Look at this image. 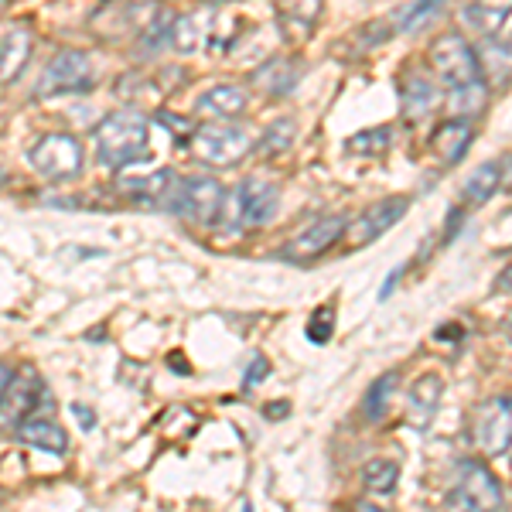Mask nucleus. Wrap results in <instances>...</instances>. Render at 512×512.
<instances>
[{
	"instance_id": "nucleus-27",
	"label": "nucleus",
	"mask_w": 512,
	"mask_h": 512,
	"mask_svg": "<svg viewBox=\"0 0 512 512\" xmlns=\"http://www.w3.org/2000/svg\"><path fill=\"white\" fill-rule=\"evenodd\" d=\"M349 147L352 154H359V158H373V154H383L386 147H390V130H362V134L349 137Z\"/></svg>"
},
{
	"instance_id": "nucleus-42",
	"label": "nucleus",
	"mask_w": 512,
	"mask_h": 512,
	"mask_svg": "<svg viewBox=\"0 0 512 512\" xmlns=\"http://www.w3.org/2000/svg\"><path fill=\"white\" fill-rule=\"evenodd\" d=\"M509 335H512V321H509Z\"/></svg>"
},
{
	"instance_id": "nucleus-39",
	"label": "nucleus",
	"mask_w": 512,
	"mask_h": 512,
	"mask_svg": "<svg viewBox=\"0 0 512 512\" xmlns=\"http://www.w3.org/2000/svg\"><path fill=\"white\" fill-rule=\"evenodd\" d=\"M7 14V0H0V18H4Z\"/></svg>"
},
{
	"instance_id": "nucleus-29",
	"label": "nucleus",
	"mask_w": 512,
	"mask_h": 512,
	"mask_svg": "<svg viewBox=\"0 0 512 512\" xmlns=\"http://www.w3.org/2000/svg\"><path fill=\"white\" fill-rule=\"evenodd\" d=\"M171 28H175V21L168 18V14H161V18H154L147 24L144 31H140V45H144V52H154V48H161L164 41L171 38Z\"/></svg>"
},
{
	"instance_id": "nucleus-33",
	"label": "nucleus",
	"mask_w": 512,
	"mask_h": 512,
	"mask_svg": "<svg viewBox=\"0 0 512 512\" xmlns=\"http://www.w3.org/2000/svg\"><path fill=\"white\" fill-rule=\"evenodd\" d=\"M270 373V366H267V359H253V366H250V376H246V386H253L256 379H263Z\"/></svg>"
},
{
	"instance_id": "nucleus-13",
	"label": "nucleus",
	"mask_w": 512,
	"mask_h": 512,
	"mask_svg": "<svg viewBox=\"0 0 512 512\" xmlns=\"http://www.w3.org/2000/svg\"><path fill=\"white\" fill-rule=\"evenodd\" d=\"M437 400H441V379L437 376H420L414 383V390L407 393V407H403V417L414 431H427L431 420L437 414Z\"/></svg>"
},
{
	"instance_id": "nucleus-8",
	"label": "nucleus",
	"mask_w": 512,
	"mask_h": 512,
	"mask_svg": "<svg viewBox=\"0 0 512 512\" xmlns=\"http://www.w3.org/2000/svg\"><path fill=\"white\" fill-rule=\"evenodd\" d=\"M448 506L451 509H502V492L499 482L485 472V465L465 461L458 468V482L448 492Z\"/></svg>"
},
{
	"instance_id": "nucleus-41",
	"label": "nucleus",
	"mask_w": 512,
	"mask_h": 512,
	"mask_svg": "<svg viewBox=\"0 0 512 512\" xmlns=\"http://www.w3.org/2000/svg\"><path fill=\"white\" fill-rule=\"evenodd\" d=\"M0 185H4V168H0Z\"/></svg>"
},
{
	"instance_id": "nucleus-6",
	"label": "nucleus",
	"mask_w": 512,
	"mask_h": 512,
	"mask_svg": "<svg viewBox=\"0 0 512 512\" xmlns=\"http://www.w3.org/2000/svg\"><path fill=\"white\" fill-rule=\"evenodd\" d=\"M431 69L437 72V79L448 89L454 86H468L478 79V59L465 38L458 31H448L431 45Z\"/></svg>"
},
{
	"instance_id": "nucleus-3",
	"label": "nucleus",
	"mask_w": 512,
	"mask_h": 512,
	"mask_svg": "<svg viewBox=\"0 0 512 512\" xmlns=\"http://www.w3.org/2000/svg\"><path fill=\"white\" fill-rule=\"evenodd\" d=\"M38 407H52V396L35 369H24L0 396V431H18L24 420L38 414Z\"/></svg>"
},
{
	"instance_id": "nucleus-36",
	"label": "nucleus",
	"mask_w": 512,
	"mask_h": 512,
	"mask_svg": "<svg viewBox=\"0 0 512 512\" xmlns=\"http://www.w3.org/2000/svg\"><path fill=\"white\" fill-rule=\"evenodd\" d=\"M287 410H291V407H287V403H274V407H267V410H263V414H267L270 420H277V417H284Z\"/></svg>"
},
{
	"instance_id": "nucleus-30",
	"label": "nucleus",
	"mask_w": 512,
	"mask_h": 512,
	"mask_svg": "<svg viewBox=\"0 0 512 512\" xmlns=\"http://www.w3.org/2000/svg\"><path fill=\"white\" fill-rule=\"evenodd\" d=\"M332 328H335V311L332 308H318L311 315V325H308V338L315 345H325L332 338Z\"/></svg>"
},
{
	"instance_id": "nucleus-22",
	"label": "nucleus",
	"mask_w": 512,
	"mask_h": 512,
	"mask_svg": "<svg viewBox=\"0 0 512 512\" xmlns=\"http://www.w3.org/2000/svg\"><path fill=\"white\" fill-rule=\"evenodd\" d=\"M441 4L444 0H414V4H407L390 14V28L396 35H414V31H420L437 11H441Z\"/></svg>"
},
{
	"instance_id": "nucleus-14",
	"label": "nucleus",
	"mask_w": 512,
	"mask_h": 512,
	"mask_svg": "<svg viewBox=\"0 0 512 512\" xmlns=\"http://www.w3.org/2000/svg\"><path fill=\"white\" fill-rule=\"evenodd\" d=\"M239 198H243V222L250 226H263V222L274 219V209H277V185L270 181H260V178H250L239 185Z\"/></svg>"
},
{
	"instance_id": "nucleus-18",
	"label": "nucleus",
	"mask_w": 512,
	"mask_h": 512,
	"mask_svg": "<svg viewBox=\"0 0 512 512\" xmlns=\"http://www.w3.org/2000/svg\"><path fill=\"white\" fill-rule=\"evenodd\" d=\"M297 69H301V65L291 59H274V62L263 65V69H256L250 82L263 96H287L297 86V79H301Z\"/></svg>"
},
{
	"instance_id": "nucleus-20",
	"label": "nucleus",
	"mask_w": 512,
	"mask_h": 512,
	"mask_svg": "<svg viewBox=\"0 0 512 512\" xmlns=\"http://www.w3.org/2000/svg\"><path fill=\"white\" fill-rule=\"evenodd\" d=\"M246 110V93L239 86H216L198 99V113L212 120H233Z\"/></svg>"
},
{
	"instance_id": "nucleus-11",
	"label": "nucleus",
	"mask_w": 512,
	"mask_h": 512,
	"mask_svg": "<svg viewBox=\"0 0 512 512\" xmlns=\"http://www.w3.org/2000/svg\"><path fill=\"white\" fill-rule=\"evenodd\" d=\"M407 205L410 202L403 195H393V198H383V202L373 205V209L362 212V216L349 226V246H352V250L373 243V239L383 236L390 226H396V222L403 219V212H407Z\"/></svg>"
},
{
	"instance_id": "nucleus-17",
	"label": "nucleus",
	"mask_w": 512,
	"mask_h": 512,
	"mask_svg": "<svg viewBox=\"0 0 512 512\" xmlns=\"http://www.w3.org/2000/svg\"><path fill=\"white\" fill-rule=\"evenodd\" d=\"M465 18L478 35L495 38V35H502V28H506L512 18V0H472V4L465 7Z\"/></svg>"
},
{
	"instance_id": "nucleus-23",
	"label": "nucleus",
	"mask_w": 512,
	"mask_h": 512,
	"mask_svg": "<svg viewBox=\"0 0 512 512\" xmlns=\"http://www.w3.org/2000/svg\"><path fill=\"white\" fill-rule=\"evenodd\" d=\"M485 103H489V89L482 86V79L468 82V86H454L451 89V99H448L451 113H458L461 120L478 117V113L485 110Z\"/></svg>"
},
{
	"instance_id": "nucleus-37",
	"label": "nucleus",
	"mask_w": 512,
	"mask_h": 512,
	"mask_svg": "<svg viewBox=\"0 0 512 512\" xmlns=\"http://www.w3.org/2000/svg\"><path fill=\"white\" fill-rule=\"evenodd\" d=\"M502 185L512 188V158L502 161Z\"/></svg>"
},
{
	"instance_id": "nucleus-15",
	"label": "nucleus",
	"mask_w": 512,
	"mask_h": 512,
	"mask_svg": "<svg viewBox=\"0 0 512 512\" xmlns=\"http://www.w3.org/2000/svg\"><path fill=\"white\" fill-rule=\"evenodd\" d=\"M472 137H475V130H472V123H468V120H461V117L448 120L431 134V151L441 158V164H458L461 158H465Z\"/></svg>"
},
{
	"instance_id": "nucleus-38",
	"label": "nucleus",
	"mask_w": 512,
	"mask_h": 512,
	"mask_svg": "<svg viewBox=\"0 0 512 512\" xmlns=\"http://www.w3.org/2000/svg\"><path fill=\"white\" fill-rule=\"evenodd\" d=\"M72 414H79V420H82V424H86V431H89V427H93V414H89L86 407H72Z\"/></svg>"
},
{
	"instance_id": "nucleus-5",
	"label": "nucleus",
	"mask_w": 512,
	"mask_h": 512,
	"mask_svg": "<svg viewBox=\"0 0 512 512\" xmlns=\"http://www.w3.org/2000/svg\"><path fill=\"white\" fill-rule=\"evenodd\" d=\"M93 86V62H89L86 52H59L52 62L41 72L35 96L48 99V96H62V93H86Z\"/></svg>"
},
{
	"instance_id": "nucleus-7",
	"label": "nucleus",
	"mask_w": 512,
	"mask_h": 512,
	"mask_svg": "<svg viewBox=\"0 0 512 512\" xmlns=\"http://www.w3.org/2000/svg\"><path fill=\"white\" fill-rule=\"evenodd\" d=\"M31 164L48 181H72L82 171V144L69 134H45L31 147Z\"/></svg>"
},
{
	"instance_id": "nucleus-31",
	"label": "nucleus",
	"mask_w": 512,
	"mask_h": 512,
	"mask_svg": "<svg viewBox=\"0 0 512 512\" xmlns=\"http://www.w3.org/2000/svg\"><path fill=\"white\" fill-rule=\"evenodd\" d=\"M291 130H294V123L291 120H280L270 127V137L263 140V151H277V147H284L287 140H291Z\"/></svg>"
},
{
	"instance_id": "nucleus-1",
	"label": "nucleus",
	"mask_w": 512,
	"mask_h": 512,
	"mask_svg": "<svg viewBox=\"0 0 512 512\" xmlns=\"http://www.w3.org/2000/svg\"><path fill=\"white\" fill-rule=\"evenodd\" d=\"M147 158V120L134 110H117L96 127V161L103 168H123Z\"/></svg>"
},
{
	"instance_id": "nucleus-34",
	"label": "nucleus",
	"mask_w": 512,
	"mask_h": 512,
	"mask_svg": "<svg viewBox=\"0 0 512 512\" xmlns=\"http://www.w3.org/2000/svg\"><path fill=\"white\" fill-rule=\"evenodd\" d=\"M495 291L506 294V297H512V267H506L499 277H495Z\"/></svg>"
},
{
	"instance_id": "nucleus-25",
	"label": "nucleus",
	"mask_w": 512,
	"mask_h": 512,
	"mask_svg": "<svg viewBox=\"0 0 512 512\" xmlns=\"http://www.w3.org/2000/svg\"><path fill=\"white\" fill-rule=\"evenodd\" d=\"M205 31H209V21L198 18V14H188V18H178L175 28H171V45L178 52H195L205 41Z\"/></svg>"
},
{
	"instance_id": "nucleus-26",
	"label": "nucleus",
	"mask_w": 512,
	"mask_h": 512,
	"mask_svg": "<svg viewBox=\"0 0 512 512\" xmlns=\"http://www.w3.org/2000/svg\"><path fill=\"white\" fill-rule=\"evenodd\" d=\"M321 14V0H280V24H301L304 35H311Z\"/></svg>"
},
{
	"instance_id": "nucleus-12",
	"label": "nucleus",
	"mask_w": 512,
	"mask_h": 512,
	"mask_svg": "<svg viewBox=\"0 0 512 512\" xmlns=\"http://www.w3.org/2000/svg\"><path fill=\"white\" fill-rule=\"evenodd\" d=\"M31 52H35V35H31L28 24H18V28H11L0 38V86H7V82L21 76Z\"/></svg>"
},
{
	"instance_id": "nucleus-2",
	"label": "nucleus",
	"mask_w": 512,
	"mask_h": 512,
	"mask_svg": "<svg viewBox=\"0 0 512 512\" xmlns=\"http://www.w3.org/2000/svg\"><path fill=\"white\" fill-rule=\"evenodd\" d=\"M188 147L198 161L212 164V168H229L239 158L253 151V134L246 127H222V123H212V127H198L192 137H188Z\"/></svg>"
},
{
	"instance_id": "nucleus-24",
	"label": "nucleus",
	"mask_w": 512,
	"mask_h": 512,
	"mask_svg": "<svg viewBox=\"0 0 512 512\" xmlns=\"http://www.w3.org/2000/svg\"><path fill=\"white\" fill-rule=\"evenodd\" d=\"M396 482H400V468H396V461L376 458V461H369V465L362 468V485H366L369 492H376V495H390L396 489Z\"/></svg>"
},
{
	"instance_id": "nucleus-10",
	"label": "nucleus",
	"mask_w": 512,
	"mask_h": 512,
	"mask_svg": "<svg viewBox=\"0 0 512 512\" xmlns=\"http://www.w3.org/2000/svg\"><path fill=\"white\" fill-rule=\"evenodd\" d=\"M342 236H345V219L342 216L318 219V222H311L304 233H297L291 243L280 250V256H284V260H294V263H315L318 256L332 250Z\"/></svg>"
},
{
	"instance_id": "nucleus-40",
	"label": "nucleus",
	"mask_w": 512,
	"mask_h": 512,
	"mask_svg": "<svg viewBox=\"0 0 512 512\" xmlns=\"http://www.w3.org/2000/svg\"><path fill=\"white\" fill-rule=\"evenodd\" d=\"M205 4H226V0H205Z\"/></svg>"
},
{
	"instance_id": "nucleus-16",
	"label": "nucleus",
	"mask_w": 512,
	"mask_h": 512,
	"mask_svg": "<svg viewBox=\"0 0 512 512\" xmlns=\"http://www.w3.org/2000/svg\"><path fill=\"white\" fill-rule=\"evenodd\" d=\"M400 103H403V117L407 120H424L427 113L437 106V86L424 72H407L400 82Z\"/></svg>"
},
{
	"instance_id": "nucleus-9",
	"label": "nucleus",
	"mask_w": 512,
	"mask_h": 512,
	"mask_svg": "<svg viewBox=\"0 0 512 512\" xmlns=\"http://www.w3.org/2000/svg\"><path fill=\"white\" fill-rule=\"evenodd\" d=\"M222 202H226V192H222L219 181L188 178V181H181V188H178L175 212L185 216L188 222H195V226H212V222H219Z\"/></svg>"
},
{
	"instance_id": "nucleus-4",
	"label": "nucleus",
	"mask_w": 512,
	"mask_h": 512,
	"mask_svg": "<svg viewBox=\"0 0 512 512\" xmlns=\"http://www.w3.org/2000/svg\"><path fill=\"white\" fill-rule=\"evenodd\" d=\"M472 441L485 458H499L512 448V400L495 396V400L475 407L472 417Z\"/></svg>"
},
{
	"instance_id": "nucleus-32",
	"label": "nucleus",
	"mask_w": 512,
	"mask_h": 512,
	"mask_svg": "<svg viewBox=\"0 0 512 512\" xmlns=\"http://www.w3.org/2000/svg\"><path fill=\"white\" fill-rule=\"evenodd\" d=\"M158 120H161V123H171V127H168L171 134H178V137H185V140L195 134V130L188 127V120H178V117H171V113H158Z\"/></svg>"
},
{
	"instance_id": "nucleus-28",
	"label": "nucleus",
	"mask_w": 512,
	"mask_h": 512,
	"mask_svg": "<svg viewBox=\"0 0 512 512\" xmlns=\"http://www.w3.org/2000/svg\"><path fill=\"white\" fill-rule=\"evenodd\" d=\"M396 390V373H386L379 383L369 390L366 400V420H383L386 410H390V393Z\"/></svg>"
},
{
	"instance_id": "nucleus-19",
	"label": "nucleus",
	"mask_w": 512,
	"mask_h": 512,
	"mask_svg": "<svg viewBox=\"0 0 512 512\" xmlns=\"http://www.w3.org/2000/svg\"><path fill=\"white\" fill-rule=\"evenodd\" d=\"M18 437L24 444H31V448H41L48 454H62L69 448V437L55 420H45V417H28L24 424L18 427Z\"/></svg>"
},
{
	"instance_id": "nucleus-35",
	"label": "nucleus",
	"mask_w": 512,
	"mask_h": 512,
	"mask_svg": "<svg viewBox=\"0 0 512 512\" xmlns=\"http://www.w3.org/2000/svg\"><path fill=\"white\" fill-rule=\"evenodd\" d=\"M11 379H14V369L0 362V396H4V390H7V386H11Z\"/></svg>"
},
{
	"instance_id": "nucleus-21",
	"label": "nucleus",
	"mask_w": 512,
	"mask_h": 512,
	"mask_svg": "<svg viewBox=\"0 0 512 512\" xmlns=\"http://www.w3.org/2000/svg\"><path fill=\"white\" fill-rule=\"evenodd\" d=\"M499 185H502V161L482 164V168L472 171V178L465 181L461 198H465L468 205H485L495 192H499Z\"/></svg>"
}]
</instances>
